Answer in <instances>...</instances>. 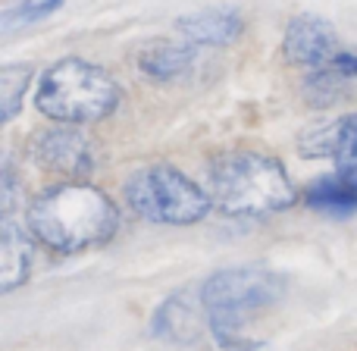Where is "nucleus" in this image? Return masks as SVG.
<instances>
[{"mask_svg":"<svg viewBox=\"0 0 357 351\" xmlns=\"http://www.w3.org/2000/svg\"><path fill=\"white\" fill-rule=\"evenodd\" d=\"M25 226L50 251L79 254L116 235L119 207L91 182H60L29 204Z\"/></svg>","mask_w":357,"mask_h":351,"instance_id":"nucleus-1","label":"nucleus"},{"mask_svg":"<svg viewBox=\"0 0 357 351\" xmlns=\"http://www.w3.org/2000/svg\"><path fill=\"white\" fill-rule=\"evenodd\" d=\"M207 195L226 216L282 214L298 201L289 170L264 151L216 154L207 167Z\"/></svg>","mask_w":357,"mask_h":351,"instance_id":"nucleus-2","label":"nucleus"},{"mask_svg":"<svg viewBox=\"0 0 357 351\" xmlns=\"http://www.w3.org/2000/svg\"><path fill=\"white\" fill-rule=\"evenodd\" d=\"M207 311V333L222 351H260L264 342L248 339L241 323L251 314L273 308L285 295V276L266 267H229L204 279L197 289Z\"/></svg>","mask_w":357,"mask_h":351,"instance_id":"nucleus-3","label":"nucleus"},{"mask_svg":"<svg viewBox=\"0 0 357 351\" xmlns=\"http://www.w3.org/2000/svg\"><path fill=\"white\" fill-rule=\"evenodd\" d=\"M123 104V88L104 66L82 57H66L38 79L35 107L60 126H85L113 117Z\"/></svg>","mask_w":357,"mask_h":351,"instance_id":"nucleus-4","label":"nucleus"},{"mask_svg":"<svg viewBox=\"0 0 357 351\" xmlns=\"http://www.w3.org/2000/svg\"><path fill=\"white\" fill-rule=\"evenodd\" d=\"M126 204L135 216L160 226H191L213 207L207 188L167 163H154L132 173L126 182Z\"/></svg>","mask_w":357,"mask_h":351,"instance_id":"nucleus-5","label":"nucleus"},{"mask_svg":"<svg viewBox=\"0 0 357 351\" xmlns=\"http://www.w3.org/2000/svg\"><path fill=\"white\" fill-rule=\"evenodd\" d=\"M29 154L41 170L66 176L69 182H82L94 173L91 144L73 126H54V129L38 132L29 144Z\"/></svg>","mask_w":357,"mask_h":351,"instance_id":"nucleus-6","label":"nucleus"},{"mask_svg":"<svg viewBox=\"0 0 357 351\" xmlns=\"http://www.w3.org/2000/svg\"><path fill=\"white\" fill-rule=\"evenodd\" d=\"M282 54L295 66H310L323 69L342 54V44L335 29L317 13H301L285 25L282 38Z\"/></svg>","mask_w":357,"mask_h":351,"instance_id":"nucleus-7","label":"nucleus"},{"mask_svg":"<svg viewBox=\"0 0 357 351\" xmlns=\"http://www.w3.org/2000/svg\"><path fill=\"white\" fill-rule=\"evenodd\" d=\"M176 29L195 47H226L245 35V19L235 6H204L178 16Z\"/></svg>","mask_w":357,"mask_h":351,"instance_id":"nucleus-8","label":"nucleus"},{"mask_svg":"<svg viewBox=\"0 0 357 351\" xmlns=\"http://www.w3.org/2000/svg\"><path fill=\"white\" fill-rule=\"evenodd\" d=\"M201 317L207 320V311L201 304V295L191 301L188 292H176L169 295L160 308L151 317V333L160 336L167 342H178V345H191L204 336L201 329Z\"/></svg>","mask_w":357,"mask_h":351,"instance_id":"nucleus-9","label":"nucleus"},{"mask_svg":"<svg viewBox=\"0 0 357 351\" xmlns=\"http://www.w3.org/2000/svg\"><path fill=\"white\" fill-rule=\"evenodd\" d=\"M197 57V47L188 41H169V38H157V41L144 44L138 54V69L154 82H173L191 69Z\"/></svg>","mask_w":357,"mask_h":351,"instance_id":"nucleus-10","label":"nucleus"},{"mask_svg":"<svg viewBox=\"0 0 357 351\" xmlns=\"http://www.w3.org/2000/svg\"><path fill=\"white\" fill-rule=\"evenodd\" d=\"M31 270V239L22 226L3 216L0 223V292H13L29 279Z\"/></svg>","mask_w":357,"mask_h":351,"instance_id":"nucleus-11","label":"nucleus"},{"mask_svg":"<svg viewBox=\"0 0 357 351\" xmlns=\"http://www.w3.org/2000/svg\"><path fill=\"white\" fill-rule=\"evenodd\" d=\"M304 204H307L310 210L333 214V216L357 214V176L333 173V176L314 179V182L304 188Z\"/></svg>","mask_w":357,"mask_h":351,"instance_id":"nucleus-12","label":"nucleus"},{"mask_svg":"<svg viewBox=\"0 0 357 351\" xmlns=\"http://www.w3.org/2000/svg\"><path fill=\"white\" fill-rule=\"evenodd\" d=\"M31 79H35V69L29 63H6V66H0V123H10L19 113Z\"/></svg>","mask_w":357,"mask_h":351,"instance_id":"nucleus-13","label":"nucleus"},{"mask_svg":"<svg viewBox=\"0 0 357 351\" xmlns=\"http://www.w3.org/2000/svg\"><path fill=\"white\" fill-rule=\"evenodd\" d=\"M348 82L351 79L342 75L339 69H333V66L314 69V73L304 79V98H307V104H314V107H329L345 94Z\"/></svg>","mask_w":357,"mask_h":351,"instance_id":"nucleus-14","label":"nucleus"},{"mask_svg":"<svg viewBox=\"0 0 357 351\" xmlns=\"http://www.w3.org/2000/svg\"><path fill=\"white\" fill-rule=\"evenodd\" d=\"M335 142H333V160L339 167V173L357 176V113L335 119Z\"/></svg>","mask_w":357,"mask_h":351,"instance_id":"nucleus-15","label":"nucleus"},{"mask_svg":"<svg viewBox=\"0 0 357 351\" xmlns=\"http://www.w3.org/2000/svg\"><path fill=\"white\" fill-rule=\"evenodd\" d=\"M60 0H38V3H19V6H10V10L0 13V25L3 31H13V29H29V25L41 22V19L54 16L60 10Z\"/></svg>","mask_w":357,"mask_h":351,"instance_id":"nucleus-16","label":"nucleus"},{"mask_svg":"<svg viewBox=\"0 0 357 351\" xmlns=\"http://www.w3.org/2000/svg\"><path fill=\"white\" fill-rule=\"evenodd\" d=\"M16 201H19V179L16 170H13V160L6 157L3 167H0V210H3V216H13Z\"/></svg>","mask_w":357,"mask_h":351,"instance_id":"nucleus-17","label":"nucleus"}]
</instances>
